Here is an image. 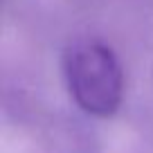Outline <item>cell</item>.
Listing matches in <instances>:
<instances>
[{
    "label": "cell",
    "instance_id": "1",
    "mask_svg": "<svg viewBox=\"0 0 153 153\" xmlns=\"http://www.w3.org/2000/svg\"><path fill=\"white\" fill-rule=\"evenodd\" d=\"M63 81L86 115L108 120L124 101V68L108 43L95 36L74 38L61 56Z\"/></svg>",
    "mask_w": 153,
    "mask_h": 153
}]
</instances>
